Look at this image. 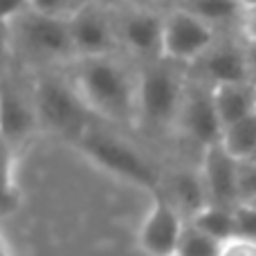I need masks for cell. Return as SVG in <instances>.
Listing matches in <instances>:
<instances>
[{"instance_id": "obj_31", "label": "cell", "mask_w": 256, "mask_h": 256, "mask_svg": "<svg viewBox=\"0 0 256 256\" xmlns=\"http://www.w3.org/2000/svg\"><path fill=\"white\" fill-rule=\"evenodd\" d=\"M0 256H12V254H9V250H7V245H4L2 236H0Z\"/></svg>"}, {"instance_id": "obj_9", "label": "cell", "mask_w": 256, "mask_h": 256, "mask_svg": "<svg viewBox=\"0 0 256 256\" xmlns=\"http://www.w3.org/2000/svg\"><path fill=\"white\" fill-rule=\"evenodd\" d=\"M68 22L76 58L122 52L117 34V9L88 0L68 18Z\"/></svg>"}, {"instance_id": "obj_30", "label": "cell", "mask_w": 256, "mask_h": 256, "mask_svg": "<svg viewBox=\"0 0 256 256\" xmlns=\"http://www.w3.org/2000/svg\"><path fill=\"white\" fill-rule=\"evenodd\" d=\"M94 2H102V4H106V7H112V9H120V7H122V4L130 2V0H94Z\"/></svg>"}, {"instance_id": "obj_34", "label": "cell", "mask_w": 256, "mask_h": 256, "mask_svg": "<svg viewBox=\"0 0 256 256\" xmlns=\"http://www.w3.org/2000/svg\"><path fill=\"white\" fill-rule=\"evenodd\" d=\"M252 202H254V204H256V198H254V200H252Z\"/></svg>"}, {"instance_id": "obj_2", "label": "cell", "mask_w": 256, "mask_h": 256, "mask_svg": "<svg viewBox=\"0 0 256 256\" xmlns=\"http://www.w3.org/2000/svg\"><path fill=\"white\" fill-rule=\"evenodd\" d=\"M137 124L135 128L164 135L176 132L182 94L191 68L160 56L155 61L137 63Z\"/></svg>"}, {"instance_id": "obj_12", "label": "cell", "mask_w": 256, "mask_h": 256, "mask_svg": "<svg viewBox=\"0 0 256 256\" xmlns=\"http://www.w3.org/2000/svg\"><path fill=\"white\" fill-rule=\"evenodd\" d=\"M36 128H40V124L32 88H20L0 76V132L4 140L18 148L34 135Z\"/></svg>"}, {"instance_id": "obj_29", "label": "cell", "mask_w": 256, "mask_h": 256, "mask_svg": "<svg viewBox=\"0 0 256 256\" xmlns=\"http://www.w3.org/2000/svg\"><path fill=\"white\" fill-rule=\"evenodd\" d=\"M137 2H144V4H153V7H160V9H168L178 2V0H137Z\"/></svg>"}, {"instance_id": "obj_3", "label": "cell", "mask_w": 256, "mask_h": 256, "mask_svg": "<svg viewBox=\"0 0 256 256\" xmlns=\"http://www.w3.org/2000/svg\"><path fill=\"white\" fill-rule=\"evenodd\" d=\"M7 32L14 54L34 66V70L66 68L76 58L68 18L48 16L30 7L7 22Z\"/></svg>"}, {"instance_id": "obj_28", "label": "cell", "mask_w": 256, "mask_h": 256, "mask_svg": "<svg viewBox=\"0 0 256 256\" xmlns=\"http://www.w3.org/2000/svg\"><path fill=\"white\" fill-rule=\"evenodd\" d=\"M245 56H248L250 79L256 81V36H245Z\"/></svg>"}, {"instance_id": "obj_26", "label": "cell", "mask_w": 256, "mask_h": 256, "mask_svg": "<svg viewBox=\"0 0 256 256\" xmlns=\"http://www.w3.org/2000/svg\"><path fill=\"white\" fill-rule=\"evenodd\" d=\"M12 56H14V50H12V40H9L7 25L0 22V76L7 74V68H9V63H12Z\"/></svg>"}, {"instance_id": "obj_35", "label": "cell", "mask_w": 256, "mask_h": 256, "mask_svg": "<svg viewBox=\"0 0 256 256\" xmlns=\"http://www.w3.org/2000/svg\"><path fill=\"white\" fill-rule=\"evenodd\" d=\"M254 88H256V81H254Z\"/></svg>"}, {"instance_id": "obj_21", "label": "cell", "mask_w": 256, "mask_h": 256, "mask_svg": "<svg viewBox=\"0 0 256 256\" xmlns=\"http://www.w3.org/2000/svg\"><path fill=\"white\" fill-rule=\"evenodd\" d=\"M234 236L256 243V204L236 202L234 204Z\"/></svg>"}, {"instance_id": "obj_23", "label": "cell", "mask_w": 256, "mask_h": 256, "mask_svg": "<svg viewBox=\"0 0 256 256\" xmlns=\"http://www.w3.org/2000/svg\"><path fill=\"white\" fill-rule=\"evenodd\" d=\"M14 153H16V148L0 132V184L16 186V180H14Z\"/></svg>"}, {"instance_id": "obj_11", "label": "cell", "mask_w": 256, "mask_h": 256, "mask_svg": "<svg viewBox=\"0 0 256 256\" xmlns=\"http://www.w3.org/2000/svg\"><path fill=\"white\" fill-rule=\"evenodd\" d=\"M191 72L212 86L222 81H252L245 56V34H220L191 66Z\"/></svg>"}, {"instance_id": "obj_6", "label": "cell", "mask_w": 256, "mask_h": 256, "mask_svg": "<svg viewBox=\"0 0 256 256\" xmlns=\"http://www.w3.org/2000/svg\"><path fill=\"white\" fill-rule=\"evenodd\" d=\"M164 12L166 9L137 0H130L117 9V34L122 52L135 63L155 61L162 56Z\"/></svg>"}, {"instance_id": "obj_7", "label": "cell", "mask_w": 256, "mask_h": 256, "mask_svg": "<svg viewBox=\"0 0 256 256\" xmlns=\"http://www.w3.org/2000/svg\"><path fill=\"white\" fill-rule=\"evenodd\" d=\"M220 36L216 27L196 16L194 12L173 4L164 12V32H162V56L171 61L194 66L204 52Z\"/></svg>"}, {"instance_id": "obj_4", "label": "cell", "mask_w": 256, "mask_h": 256, "mask_svg": "<svg viewBox=\"0 0 256 256\" xmlns=\"http://www.w3.org/2000/svg\"><path fill=\"white\" fill-rule=\"evenodd\" d=\"M38 124L61 137L79 140L86 128L94 124V115L79 97L66 68H40L32 79Z\"/></svg>"}, {"instance_id": "obj_22", "label": "cell", "mask_w": 256, "mask_h": 256, "mask_svg": "<svg viewBox=\"0 0 256 256\" xmlns=\"http://www.w3.org/2000/svg\"><path fill=\"white\" fill-rule=\"evenodd\" d=\"M88 0H30V7L34 12L48 14V16L56 18H70L81 4H86Z\"/></svg>"}, {"instance_id": "obj_33", "label": "cell", "mask_w": 256, "mask_h": 256, "mask_svg": "<svg viewBox=\"0 0 256 256\" xmlns=\"http://www.w3.org/2000/svg\"><path fill=\"white\" fill-rule=\"evenodd\" d=\"M250 160H254V162H256V146H254V150H252V155H250Z\"/></svg>"}, {"instance_id": "obj_1", "label": "cell", "mask_w": 256, "mask_h": 256, "mask_svg": "<svg viewBox=\"0 0 256 256\" xmlns=\"http://www.w3.org/2000/svg\"><path fill=\"white\" fill-rule=\"evenodd\" d=\"M79 97L97 120L112 126L137 124L140 66L124 52L79 56L66 66Z\"/></svg>"}, {"instance_id": "obj_16", "label": "cell", "mask_w": 256, "mask_h": 256, "mask_svg": "<svg viewBox=\"0 0 256 256\" xmlns=\"http://www.w3.org/2000/svg\"><path fill=\"white\" fill-rule=\"evenodd\" d=\"M212 97L222 126L232 124V122L256 110L254 81H222V84H214Z\"/></svg>"}, {"instance_id": "obj_15", "label": "cell", "mask_w": 256, "mask_h": 256, "mask_svg": "<svg viewBox=\"0 0 256 256\" xmlns=\"http://www.w3.org/2000/svg\"><path fill=\"white\" fill-rule=\"evenodd\" d=\"M176 4L194 12L220 34H243L248 7L240 0H178Z\"/></svg>"}, {"instance_id": "obj_19", "label": "cell", "mask_w": 256, "mask_h": 256, "mask_svg": "<svg viewBox=\"0 0 256 256\" xmlns=\"http://www.w3.org/2000/svg\"><path fill=\"white\" fill-rule=\"evenodd\" d=\"M218 252H220V240L204 234L202 230L191 225L189 220L184 222L176 256H218Z\"/></svg>"}, {"instance_id": "obj_20", "label": "cell", "mask_w": 256, "mask_h": 256, "mask_svg": "<svg viewBox=\"0 0 256 256\" xmlns=\"http://www.w3.org/2000/svg\"><path fill=\"white\" fill-rule=\"evenodd\" d=\"M236 196L238 202H252L256 198V162L250 158L238 160L236 166Z\"/></svg>"}, {"instance_id": "obj_14", "label": "cell", "mask_w": 256, "mask_h": 256, "mask_svg": "<svg viewBox=\"0 0 256 256\" xmlns=\"http://www.w3.org/2000/svg\"><path fill=\"white\" fill-rule=\"evenodd\" d=\"M160 191L178 207V212L189 220L198 209L207 204V191H204L202 178H200L198 166H178L164 173L160 180Z\"/></svg>"}, {"instance_id": "obj_24", "label": "cell", "mask_w": 256, "mask_h": 256, "mask_svg": "<svg viewBox=\"0 0 256 256\" xmlns=\"http://www.w3.org/2000/svg\"><path fill=\"white\" fill-rule=\"evenodd\" d=\"M218 256H256V243L240 236H232V238L222 240Z\"/></svg>"}, {"instance_id": "obj_32", "label": "cell", "mask_w": 256, "mask_h": 256, "mask_svg": "<svg viewBox=\"0 0 256 256\" xmlns=\"http://www.w3.org/2000/svg\"><path fill=\"white\" fill-rule=\"evenodd\" d=\"M240 2L248 7V12H250V9H256V0H240Z\"/></svg>"}, {"instance_id": "obj_25", "label": "cell", "mask_w": 256, "mask_h": 256, "mask_svg": "<svg viewBox=\"0 0 256 256\" xmlns=\"http://www.w3.org/2000/svg\"><path fill=\"white\" fill-rule=\"evenodd\" d=\"M25 9H30V0H0V22L7 25L16 16H20Z\"/></svg>"}, {"instance_id": "obj_8", "label": "cell", "mask_w": 256, "mask_h": 256, "mask_svg": "<svg viewBox=\"0 0 256 256\" xmlns=\"http://www.w3.org/2000/svg\"><path fill=\"white\" fill-rule=\"evenodd\" d=\"M176 132L189 140L198 150L220 140L222 124L212 97V84L196 76L194 72H189V81L182 94Z\"/></svg>"}, {"instance_id": "obj_27", "label": "cell", "mask_w": 256, "mask_h": 256, "mask_svg": "<svg viewBox=\"0 0 256 256\" xmlns=\"http://www.w3.org/2000/svg\"><path fill=\"white\" fill-rule=\"evenodd\" d=\"M18 202H20V196H18L16 186L0 184V216H7V214H12L14 209L18 207Z\"/></svg>"}, {"instance_id": "obj_13", "label": "cell", "mask_w": 256, "mask_h": 256, "mask_svg": "<svg viewBox=\"0 0 256 256\" xmlns=\"http://www.w3.org/2000/svg\"><path fill=\"white\" fill-rule=\"evenodd\" d=\"M236 166H238V160L227 153L220 142H214L200 150L198 171L202 178L204 191H207V202L222 204V207H234L238 202Z\"/></svg>"}, {"instance_id": "obj_5", "label": "cell", "mask_w": 256, "mask_h": 256, "mask_svg": "<svg viewBox=\"0 0 256 256\" xmlns=\"http://www.w3.org/2000/svg\"><path fill=\"white\" fill-rule=\"evenodd\" d=\"M76 144L88 158H92L94 162L112 171L115 176L135 182L140 186H146L150 194L160 189L162 176L153 166V162L146 155H142V150L132 142L124 140L117 132L90 124L84 135L76 140Z\"/></svg>"}, {"instance_id": "obj_18", "label": "cell", "mask_w": 256, "mask_h": 256, "mask_svg": "<svg viewBox=\"0 0 256 256\" xmlns=\"http://www.w3.org/2000/svg\"><path fill=\"white\" fill-rule=\"evenodd\" d=\"M189 222L222 243V240L234 236V207H222V204L207 202L202 209H198L189 218Z\"/></svg>"}, {"instance_id": "obj_17", "label": "cell", "mask_w": 256, "mask_h": 256, "mask_svg": "<svg viewBox=\"0 0 256 256\" xmlns=\"http://www.w3.org/2000/svg\"><path fill=\"white\" fill-rule=\"evenodd\" d=\"M218 142H220L222 148L234 155L236 160L250 158L256 146V110L240 117V120L232 122V124L222 126L220 140Z\"/></svg>"}, {"instance_id": "obj_10", "label": "cell", "mask_w": 256, "mask_h": 256, "mask_svg": "<svg viewBox=\"0 0 256 256\" xmlns=\"http://www.w3.org/2000/svg\"><path fill=\"white\" fill-rule=\"evenodd\" d=\"M184 222L186 218L178 212L176 204L155 189L150 207L140 225V248L148 256H176Z\"/></svg>"}]
</instances>
